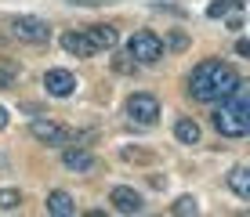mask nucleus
<instances>
[{
  "label": "nucleus",
  "instance_id": "18",
  "mask_svg": "<svg viewBox=\"0 0 250 217\" xmlns=\"http://www.w3.org/2000/svg\"><path fill=\"white\" fill-rule=\"evenodd\" d=\"M113 69H116V73H134V58H116Z\"/></svg>",
  "mask_w": 250,
  "mask_h": 217
},
{
  "label": "nucleus",
  "instance_id": "20",
  "mask_svg": "<svg viewBox=\"0 0 250 217\" xmlns=\"http://www.w3.org/2000/svg\"><path fill=\"white\" fill-rule=\"evenodd\" d=\"M236 55H243V58L250 55V43L247 40H236Z\"/></svg>",
  "mask_w": 250,
  "mask_h": 217
},
{
  "label": "nucleus",
  "instance_id": "15",
  "mask_svg": "<svg viewBox=\"0 0 250 217\" xmlns=\"http://www.w3.org/2000/svg\"><path fill=\"white\" fill-rule=\"evenodd\" d=\"M243 4L247 0H214V4L207 7V15H210V19H221V15H229V11H243Z\"/></svg>",
  "mask_w": 250,
  "mask_h": 217
},
{
  "label": "nucleus",
  "instance_id": "17",
  "mask_svg": "<svg viewBox=\"0 0 250 217\" xmlns=\"http://www.w3.org/2000/svg\"><path fill=\"white\" fill-rule=\"evenodd\" d=\"M196 210H200V206H196V199H192V196H182L174 206H170V214H178V217H185V214H196Z\"/></svg>",
  "mask_w": 250,
  "mask_h": 217
},
{
  "label": "nucleus",
  "instance_id": "4",
  "mask_svg": "<svg viewBox=\"0 0 250 217\" xmlns=\"http://www.w3.org/2000/svg\"><path fill=\"white\" fill-rule=\"evenodd\" d=\"M127 116H131L134 123H142V127H152L156 116H160V101L152 98V94H131V98H127Z\"/></svg>",
  "mask_w": 250,
  "mask_h": 217
},
{
  "label": "nucleus",
  "instance_id": "11",
  "mask_svg": "<svg viewBox=\"0 0 250 217\" xmlns=\"http://www.w3.org/2000/svg\"><path fill=\"white\" fill-rule=\"evenodd\" d=\"M87 37H91V43H94L98 51H113V47H116V40H120L113 25H91Z\"/></svg>",
  "mask_w": 250,
  "mask_h": 217
},
{
  "label": "nucleus",
  "instance_id": "16",
  "mask_svg": "<svg viewBox=\"0 0 250 217\" xmlns=\"http://www.w3.org/2000/svg\"><path fill=\"white\" fill-rule=\"evenodd\" d=\"M22 196L15 192V188H0V210H19Z\"/></svg>",
  "mask_w": 250,
  "mask_h": 217
},
{
  "label": "nucleus",
  "instance_id": "1",
  "mask_svg": "<svg viewBox=\"0 0 250 217\" xmlns=\"http://www.w3.org/2000/svg\"><path fill=\"white\" fill-rule=\"evenodd\" d=\"M236 83H239V73L229 62L207 58V62H200L192 69V76H188V94H192L196 101H221V98H229V94L236 91Z\"/></svg>",
  "mask_w": 250,
  "mask_h": 217
},
{
  "label": "nucleus",
  "instance_id": "8",
  "mask_svg": "<svg viewBox=\"0 0 250 217\" xmlns=\"http://www.w3.org/2000/svg\"><path fill=\"white\" fill-rule=\"evenodd\" d=\"M62 163H65L69 170H76V174H87V170H98V159H94V156H91L87 149H83V145H80V149H65V156H62Z\"/></svg>",
  "mask_w": 250,
  "mask_h": 217
},
{
  "label": "nucleus",
  "instance_id": "7",
  "mask_svg": "<svg viewBox=\"0 0 250 217\" xmlns=\"http://www.w3.org/2000/svg\"><path fill=\"white\" fill-rule=\"evenodd\" d=\"M44 87H47V94H55V98H69V94L76 91V76L69 73V69H47Z\"/></svg>",
  "mask_w": 250,
  "mask_h": 217
},
{
  "label": "nucleus",
  "instance_id": "2",
  "mask_svg": "<svg viewBox=\"0 0 250 217\" xmlns=\"http://www.w3.org/2000/svg\"><path fill=\"white\" fill-rule=\"evenodd\" d=\"M127 55H131L134 62H142V65H152V62L163 58V40L156 37V33L142 29V33H134V37L127 40Z\"/></svg>",
  "mask_w": 250,
  "mask_h": 217
},
{
  "label": "nucleus",
  "instance_id": "21",
  "mask_svg": "<svg viewBox=\"0 0 250 217\" xmlns=\"http://www.w3.org/2000/svg\"><path fill=\"white\" fill-rule=\"evenodd\" d=\"M4 127H7V109L0 105V130H4Z\"/></svg>",
  "mask_w": 250,
  "mask_h": 217
},
{
  "label": "nucleus",
  "instance_id": "10",
  "mask_svg": "<svg viewBox=\"0 0 250 217\" xmlns=\"http://www.w3.org/2000/svg\"><path fill=\"white\" fill-rule=\"evenodd\" d=\"M47 214H55V217H69V214H76L73 196L62 192V188H55V192L47 196Z\"/></svg>",
  "mask_w": 250,
  "mask_h": 217
},
{
  "label": "nucleus",
  "instance_id": "5",
  "mask_svg": "<svg viewBox=\"0 0 250 217\" xmlns=\"http://www.w3.org/2000/svg\"><path fill=\"white\" fill-rule=\"evenodd\" d=\"M109 203L116 206V214H142L145 199H142V192H134L131 185H116L113 192H109Z\"/></svg>",
  "mask_w": 250,
  "mask_h": 217
},
{
  "label": "nucleus",
  "instance_id": "14",
  "mask_svg": "<svg viewBox=\"0 0 250 217\" xmlns=\"http://www.w3.org/2000/svg\"><path fill=\"white\" fill-rule=\"evenodd\" d=\"M15 83H19V62L0 58V91H15Z\"/></svg>",
  "mask_w": 250,
  "mask_h": 217
},
{
  "label": "nucleus",
  "instance_id": "13",
  "mask_svg": "<svg viewBox=\"0 0 250 217\" xmlns=\"http://www.w3.org/2000/svg\"><path fill=\"white\" fill-rule=\"evenodd\" d=\"M174 138L182 145H196L200 141V123H196V119H178L174 123Z\"/></svg>",
  "mask_w": 250,
  "mask_h": 217
},
{
  "label": "nucleus",
  "instance_id": "19",
  "mask_svg": "<svg viewBox=\"0 0 250 217\" xmlns=\"http://www.w3.org/2000/svg\"><path fill=\"white\" fill-rule=\"evenodd\" d=\"M185 43H188V40L182 37V33H174V37H170V47H174V51H182V47H185Z\"/></svg>",
  "mask_w": 250,
  "mask_h": 217
},
{
  "label": "nucleus",
  "instance_id": "3",
  "mask_svg": "<svg viewBox=\"0 0 250 217\" xmlns=\"http://www.w3.org/2000/svg\"><path fill=\"white\" fill-rule=\"evenodd\" d=\"M11 33L19 37L22 43H47L51 40V29L44 19H33V15H19L11 22Z\"/></svg>",
  "mask_w": 250,
  "mask_h": 217
},
{
  "label": "nucleus",
  "instance_id": "9",
  "mask_svg": "<svg viewBox=\"0 0 250 217\" xmlns=\"http://www.w3.org/2000/svg\"><path fill=\"white\" fill-rule=\"evenodd\" d=\"M62 47L69 51V55H76V58H91V55H98V47L91 43L87 33H65V37H62Z\"/></svg>",
  "mask_w": 250,
  "mask_h": 217
},
{
  "label": "nucleus",
  "instance_id": "12",
  "mask_svg": "<svg viewBox=\"0 0 250 217\" xmlns=\"http://www.w3.org/2000/svg\"><path fill=\"white\" fill-rule=\"evenodd\" d=\"M229 188H232L239 199H250V170H247V167H236V170L229 174Z\"/></svg>",
  "mask_w": 250,
  "mask_h": 217
},
{
  "label": "nucleus",
  "instance_id": "6",
  "mask_svg": "<svg viewBox=\"0 0 250 217\" xmlns=\"http://www.w3.org/2000/svg\"><path fill=\"white\" fill-rule=\"evenodd\" d=\"M29 130H33V138L44 141V145H65L69 141V130L62 123H55V119H33Z\"/></svg>",
  "mask_w": 250,
  "mask_h": 217
}]
</instances>
